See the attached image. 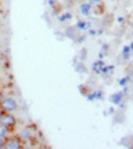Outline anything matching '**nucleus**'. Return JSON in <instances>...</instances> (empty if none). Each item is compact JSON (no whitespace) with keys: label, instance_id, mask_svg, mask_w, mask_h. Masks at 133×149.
Masks as SVG:
<instances>
[{"label":"nucleus","instance_id":"nucleus-3","mask_svg":"<svg viewBox=\"0 0 133 149\" xmlns=\"http://www.w3.org/2000/svg\"><path fill=\"white\" fill-rule=\"evenodd\" d=\"M6 148H20V144L17 143V141H8V143H6Z\"/></svg>","mask_w":133,"mask_h":149},{"label":"nucleus","instance_id":"nucleus-7","mask_svg":"<svg viewBox=\"0 0 133 149\" xmlns=\"http://www.w3.org/2000/svg\"><path fill=\"white\" fill-rule=\"evenodd\" d=\"M93 1H100V0H93Z\"/></svg>","mask_w":133,"mask_h":149},{"label":"nucleus","instance_id":"nucleus-5","mask_svg":"<svg viewBox=\"0 0 133 149\" xmlns=\"http://www.w3.org/2000/svg\"><path fill=\"white\" fill-rule=\"evenodd\" d=\"M129 51H130V47H129V48H128V47H125V48H124V57H125V59H128V57H129Z\"/></svg>","mask_w":133,"mask_h":149},{"label":"nucleus","instance_id":"nucleus-1","mask_svg":"<svg viewBox=\"0 0 133 149\" xmlns=\"http://www.w3.org/2000/svg\"><path fill=\"white\" fill-rule=\"evenodd\" d=\"M1 108L7 112H13L17 108V102H16L12 97H7V99H4L3 102H1Z\"/></svg>","mask_w":133,"mask_h":149},{"label":"nucleus","instance_id":"nucleus-2","mask_svg":"<svg viewBox=\"0 0 133 149\" xmlns=\"http://www.w3.org/2000/svg\"><path fill=\"white\" fill-rule=\"evenodd\" d=\"M15 124V118L11 115H4L0 117V125H4V127H11V125Z\"/></svg>","mask_w":133,"mask_h":149},{"label":"nucleus","instance_id":"nucleus-6","mask_svg":"<svg viewBox=\"0 0 133 149\" xmlns=\"http://www.w3.org/2000/svg\"><path fill=\"white\" fill-rule=\"evenodd\" d=\"M0 146H3V144H1V141H0Z\"/></svg>","mask_w":133,"mask_h":149},{"label":"nucleus","instance_id":"nucleus-4","mask_svg":"<svg viewBox=\"0 0 133 149\" xmlns=\"http://www.w3.org/2000/svg\"><path fill=\"white\" fill-rule=\"evenodd\" d=\"M89 4H83L81 6V13H84V15H88L89 13Z\"/></svg>","mask_w":133,"mask_h":149}]
</instances>
